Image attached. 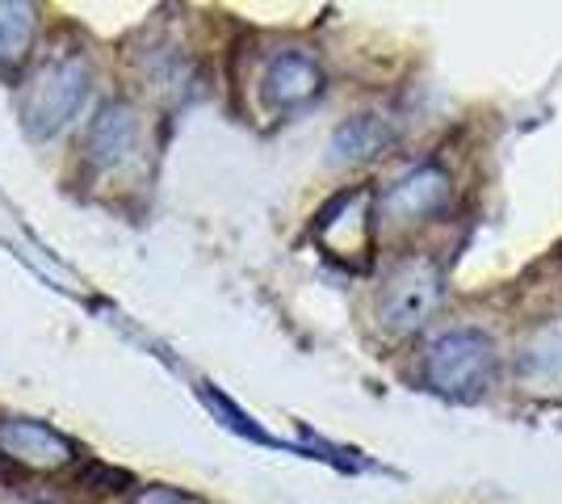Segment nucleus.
Wrapping results in <instances>:
<instances>
[{"instance_id": "obj_1", "label": "nucleus", "mask_w": 562, "mask_h": 504, "mask_svg": "<svg viewBox=\"0 0 562 504\" xmlns=\"http://www.w3.org/2000/svg\"><path fill=\"white\" fill-rule=\"evenodd\" d=\"M495 370V349L492 340L474 328H458V333L437 336L428 345V358H424V379L437 395L446 400H479L483 387Z\"/></svg>"}, {"instance_id": "obj_2", "label": "nucleus", "mask_w": 562, "mask_h": 504, "mask_svg": "<svg viewBox=\"0 0 562 504\" xmlns=\"http://www.w3.org/2000/svg\"><path fill=\"white\" fill-rule=\"evenodd\" d=\"M441 269L428 257H412L391 269L386 287L378 294V324L391 336H412L441 307Z\"/></svg>"}, {"instance_id": "obj_3", "label": "nucleus", "mask_w": 562, "mask_h": 504, "mask_svg": "<svg viewBox=\"0 0 562 504\" xmlns=\"http://www.w3.org/2000/svg\"><path fill=\"white\" fill-rule=\"evenodd\" d=\"M89 93V68H85V59H55L47 64L43 72L34 76V85L25 89V101H22V119L30 126V135H38V139H47L55 131H64L71 122V114L80 110V101Z\"/></svg>"}, {"instance_id": "obj_4", "label": "nucleus", "mask_w": 562, "mask_h": 504, "mask_svg": "<svg viewBox=\"0 0 562 504\" xmlns=\"http://www.w3.org/2000/svg\"><path fill=\"white\" fill-rule=\"evenodd\" d=\"M449 177L437 165L412 168L407 177H398L391 190L382 193V219L391 223H424V219L441 215L449 206Z\"/></svg>"}, {"instance_id": "obj_5", "label": "nucleus", "mask_w": 562, "mask_h": 504, "mask_svg": "<svg viewBox=\"0 0 562 504\" xmlns=\"http://www.w3.org/2000/svg\"><path fill=\"white\" fill-rule=\"evenodd\" d=\"M0 455L30 471H59L76 458V446L43 421H0Z\"/></svg>"}, {"instance_id": "obj_6", "label": "nucleus", "mask_w": 562, "mask_h": 504, "mask_svg": "<svg viewBox=\"0 0 562 504\" xmlns=\"http://www.w3.org/2000/svg\"><path fill=\"white\" fill-rule=\"evenodd\" d=\"M370 227H374V223H370V193L352 190V193H340L328 211L319 215L315 236H319V244L328 248L331 257H340V261H361L366 248H370Z\"/></svg>"}, {"instance_id": "obj_7", "label": "nucleus", "mask_w": 562, "mask_h": 504, "mask_svg": "<svg viewBox=\"0 0 562 504\" xmlns=\"http://www.w3.org/2000/svg\"><path fill=\"white\" fill-rule=\"evenodd\" d=\"M135 139H139V122H135V110L122 105V101H110L97 110V119L89 122V135H85V160L97 172H114L131 160L135 152Z\"/></svg>"}, {"instance_id": "obj_8", "label": "nucleus", "mask_w": 562, "mask_h": 504, "mask_svg": "<svg viewBox=\"0 0 562 504\" xmlns=\"http://www.w3.org/2000/svg\"><path fill=\"white\" fill-rule=\"evenodd\" d=\"M324 89V72H319V64L303 55V51H285L278 55L269 68H265V80H260V93L269 105H278V110H294V105H303L311 97Z\"/></svg>"}, {"instance_id": "obj_9", "label": "nucleus", "mask_w": 562, "mask_h": 504, "mask_svg": "<svg viewBox=\"0 0 562 504\" xmlns=\"http://www.w3.org/2000/svg\"><path fill=\"white\" fill-rule=\"evenodd\" d=\"M391 144V126L378 114H357L331 135V165H366Z\"/></svg>"}, {"instance_id": "obj_10", "label": "nucleus", "mask_w": 562, "mask_h": 504, "mask_svg": "<svg viewBox=\"0 0 562 504\" xmlns=\"http://www.w3.org/2000/svg\"><path fill=\"white\" fill-rule=\"evenodd\" d=\"M520 379L529 383H562V320L546 324L520 349Z\"/></svg>"}, {"instance_id": "obj_11", "label": "nucleus", "mask_w": 562, "mask_h": 504, "mask_svg": "<svg viewBox=\"0 0 562 504\" xmlns=\"http://www.w3.org/2000/svg\"><path fill=\"white\" fill-rule=\"evenodd\" d=\"M34 38V9L30 4H0V64H22Z\"/></svg>"}, {"instance_id": "obj_12", "label": "nucleus", "mask_w": 562, "mask_h": 504, "mask_svg": "<svg viewBox=\"0 0 562 504\" xmlns=\"http://www.w3.org/2000/svg\"><path fill=\"white\" fill-rule=\"evenodd\" d=\"M135 504H202V501H193V496L177 492V488H143L139 496H135Z\"/></svg>"}]
</instances>
